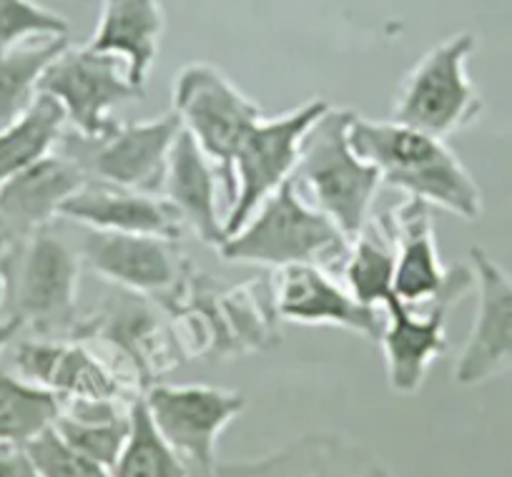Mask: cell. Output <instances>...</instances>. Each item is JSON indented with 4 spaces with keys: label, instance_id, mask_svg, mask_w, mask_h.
Here are the masks:
<instances>
[{
    "label": "cell",
    "instance_id": "cell-6",
    "mask_svg": "<svg viewBox=\"0 0 512 477\" xmlns=\"http://www.w3.org/2000/svg\"><path fill=\"white\" fill-rule=\"evenodd\" d=\"M475 48L477 38L472 33H457L430 48L402 78L392 101V121L437 139H447L475 124L485 108L467 73V61Z\"/></svg>",
    "mask_w": 512,
    "mask_h": 477
},
{
    "label": "cell",
    "instance_id": "cell-18",
    "mask_svg": "<svg viewBox=\"0 0 512 477\" xmlns=\"http://www.w3.org/2000/svg\"><path fill=\"white\" fill-rule=\"evenodd\" d=\"M61 219L76 221L96 231L161 236L171 242H179L184 234V221L166 196L144 194L101 181H86L63 204Z\"/></svg>",
    "mask_w": 512,
    "mask_h": 477
},
{
    "label": "cell",
    "instance_id": "cell-16",
    "mask_svg": "<svg viewBox=\"0 0 512 477\" xmlns=\"http://www.w3.org/2000/svg\"><path fill=\"white\" fill-rule=\"evenodd\" d=\"M81 257L98 277L128 292L161 294L179 282V249L161 236L88 229Z\"/></svg>",
    "mask_w": 512,
    "mask_h": 477
},
{
    "label": "cell",
    "instance_id": "cell-26",
    "mask_svg": "<svg viewBox=\"0 0 512 477\" xmlns=\"http://www.w3.org/2000/svg\"><path fill=\"white\" fill-rule=\"evenodd\" d=\"M61 407L56 392L0 370V445L26 447L56 425Z\"/></svg>",
    "mask_w": 512,
    "mask_h": 477
},
{
    "label": "cell",
    "instance_id": "cell-9",
    "mask_svg": "<svg viewBox=\"0 0 512 477\" xmlns=\"http://www.w3.org/2000/svg\"><path fill=\"white\" fill-rule=\"evenodd\" d=\"M38 91L61 103L66 121L86 139H103L121 124L113 108L146 96V88L128 78V66L113 53L91 46H68L46 68Z\"/></svg>",
    "mask_w": 512,
    "mask_h": 477
},
{
    "label": "cell",
    "instance_id": "cell-17",
    "mask_svg": "<svg viewBox=\"0 0 512 477\" xmlns=\"http://www.w3.org/2000/svg\"><path fill=\"white\" fill-rule=\"evenodd\" d=\"M88 181L76 159L51 151L0 186V231L11 239L28 236L61 219V209Z\"/></svg>",
    "mask_w": 512,
    "mask_h": 477
},
{
    "label": "cell",
    "instance_id": "cell-31",
    "mask_svg": "<svg viewBox=\"0 0 512 477\" xmlns=\"http://www.w3.org/2000/svg\"><path fill=\"white\" fill-rule=\"evenodd\" d=\"M21 329H26V327H23V322L18 317L0 319V354L6 352L8 347H11L13 339H16L18 334H21Z\"/></svg>",
    "mask_w": 512,
    "mask_h": 477
},
{
    "label": "cell",
    "instance_id": "cell-12",
    "mask_svg": "<svg viewBox=\"0 0 512 477\" xmlns=\"http://www.w3.org/2000/svg\"><path fill=\"white\" fill-rule=\"evenodd\" d=\"M470 267L477 312L455 365V382L462 387L512 370V277L480 247L470 249Z\"/></svg>",
    "mask_w": 512,
    "mask_h": 477
},
{
    "label": "cell",
    "instance_id": "cell-27",
    "mask_svg": "<svg viewBox=\"0 0 512 477\" xmlns=\"http://www.w3.org/2000/svg\"><path fill=\"white\" fill-rule=\"evenodd\" d=\"M191 467L169 442L164 440L146 410L144 397L131 405V432L111 467V477H189Z\"/></svg>",
    "mask_w": 512,
    "mask_h": 477
},
{
    "label": "cell",
    "instance_id": "cell-8",
    "mask_svg": "<svg viewBox=\"0 0 512 477\" xmlns=\"http://www.w3.org/2000/svg\"><path fill=\"white\" fill-rule=\"evenodd\" d=\"M181 118L174 108L144 121H121L103 139L66 134L58 144L63 154L78 161L88 181L123 186V189L161 194L171 149L181 134Z\"/></svg>",
    "mask_w": 512,
    "mask_h": 477
},
{
    "label": "cell",
    "instance_id": "cell-19",
    "mask_svg": "<svg viewBox=\"0 0 512 477\" xmlns=\"http://www.w3.org/2000/svg\"><path fill=\"white\" fill-rule=\"evenodd\" d=\"M430 209L432 206L425 201L405 199L379 216L395 244V294L415 307L430 302L447 279Z\"/></svg>",
    "mask_w": 512,
    "mask_h": 477
},
{
    "label": "cell",
    "instance_id": "cell-4",
    "mask_svg": "<svg viewBox=\"0 0 512 477\" xmlns=\"http://www.w3.org/2000/svg\"><path fill=\"white\" fill-rule=\"evenodd\" d=\"M78 277L76 252L51 226L11 239L6 254V307L23 327L43 337L76 329Z\"/></svg>",
    "mask_w": 512,
    "mask_h": 477
},
{
    "label": "cell",
    "instance_id": "cell-14",
    "mask_svg": "<svg viewBox=\"0 0 512 477\" xmlns=\"http://www.w3.org/2000/svg\"><path fill=\"white\" fill-rule=\"evenodd\" d=\"M277 312L294 324H317L357 332L369 342H379L384 319L377 307H367L347 287H339L327 269L294 264L279 269Z\"/></svg>",
    "mask_w": 512,
    "mask_h": 477
},
{
    "label": "cell",
    "instance_id": "cell-7",
    "mask_svg": "<svg viewBox=\"0 0 512 477\" xmlns=\"http://www.w3.org/2000/svg\"><path fill=\"white\" fill-rule=\"evenodd\" d=\"M475 289L470 264L447 269L440 292L427 304H407L397 294L384 302L382 344L387 382L397 395H415L422 390L427 372L447 352V314L460 299Z\"/></svg>",
    "mask_w": 512,
    "mask_h": 477
},
{
    "label": "cell",
    "instance_id": "cell-11",
    "mask_svg": "<svg viewBox=\"0 0 512 477\" xmlns=\"http://www.w3.org/2000/svg\"><path fill=\"white\" fill-rule=\"evenodd\" d=\"M141 397L164 440L204 470H214L221 432L246 410L241 392L211 385H151Z\"/></svg>",
    "mask_w": 512,
    "mask_h": 477
},
{
    "label": "cell",
    "instance_id": "cell-10",
    "mask_svg": "<svg viewBox=\"0 0 512 477\" xmlns=\"http://www.w3.org/2000/svg\"><path fill=\"white\" fill-rule=\"evenodd\" d=\"M329 106L332 103L324 98H312L274 118L264 116L246 134L234 156L236 199L226 211V236L241 229L274 191L292 179L304 136Z\"/></svg>",
    "mask_w": 512,
    "mask_h": 477
},
{
    "label": "cell",
    "instance_id": "cell-1",
    "mask_svg": "<svg viewBox=\"0 0 512 477\" xmlns=\"http://www.w3.org/2000/svg\"><path fill=\"white\" fill-rule=\"evenodd\" d=\"M349 139L390 189L402 191L407 199L440 206L465 221L480 219V186L445 139L397 124L392 118L374 121L357 113Z\"/></svg>",
    "mask_w": 512,
    "mask_h": 477
},
{
    "label": "cell",
    "instance_id": "cell-29",
    "mask_svg": "<svg viewBox=\"0 0 512 477\" xmlns=\"http://www.w3.org/2000/svg\"><path fill=\"white\" fill-rule=\"evenodd\" d=\"M26 452L31 455L41 477H111L106 467L93 462L83 452H78L56 425L48 427L46 432L31 440L26 445Z\"/></svg>",
    "mask_w": 512,
    "mask_h": 477
},
{
    "label": "cell",
    "instance_id": "cell-24",
    "mask_svg": "<svg viewBox=\"0 0 512 477\" xmlns=\"http://www.w3.org/2000/svg\"><path fill=\"white\" fill-rule=\"evenodd\" d=\"M395 272V244L382 219H369L349 244V254L342 264L344 287L367 307L382 309L395 294Z\"/></svg>",
    "mask_w": 512,
    "mask_h": 477
},
{
    "label": "cell",
    "instance_id": "cell-5",
    "mask_svg": "<svg viewBox=\"0 0 512 477\" xmlns=\"http://www.w3.org/2000/svg\"><path fill=\"white\" fill-rule=\"evenodd\" d=\"M184 131L194 136L209 156L224 186L226 211L234 206V156L241 141L264 118L262 106L241 93L226 73L211 63L196 61L174 76V106Z\"/></svg>",
    "mask_w": 512,
    "mask_h": 477
},
{
    "label": "cell",
    "instance_id": "cell-3",
    "mask_svg": "<svg viewBox=\"0 0 512 477\" xmlns=\"http://www.w3.org/2000/svg\"><path fill=\"white\" fill-rule=\"evenodd\" d=\"M349 244L347 234L329 216L314 209L289 179L241 229L226 236L219 254L226 262L274 269L294 264L332 269L334 264H344Z\"/></svg>",
    "mask_w": 512,
    "mask_h": 477
},
{
    "label": "cell",
    "instance_id": "cell-28",
    "mask_svg": "<svg viewBox=\"0 0 512 477\" xmlns=\"http://www.w3.org/2000/svg\"><path fill=\"white\" fill-rule=\"evenodd\" d=\"M68 36L61 13L38 6L36 0H0V56L38 38Z\"/></svg>",
    "mask_w": 512,
    "mask_h": 477
},
{
    "label": "cell",
    "instance_id": "cell-30",
    "mask_svg": "<svg viewBox=\"0 0 512 477\" xmlns=\"http://www.w3.org/2000/svg\"><path fill=\"white\" fill-rule=\"evenodd\" d=\"M0 477H41L26 447L0 445Z\"/></svg>",
    "mask_w": 512,
    "mask_h": 477
},
{
    "label": "cell",
    "instance_id": "cell-23",
    "mask_svg": "<svg viewBox=\"0 0 512 477\" xmlns=\"http://www.w3.org/2000/svg\"><path fill=\"white\" fill-rule=\"evenodd\" d=\"M66 124L61 103L48 93H38L18 121L0 129V186L56 151L66 136Z\"/></svg>",
    "mask_w": 512,
    "mask_h": 477
},
{
    "label": "cell",
    "instance_id": "cell-15",
    "mask_svg": "<svg viewBox=\"0 0 512 477\" xmlns=\"http://www.w3.org/2000/svg\"><path fill=\"white\" fill-rule=\"evenodd\" d=\"M216 477H390L359 442L314 432L256 460L216 462Z\"/></svg>",
    "mask_w": 512,
    "mask_h": 477
},
{
    "label": "cell",
    "instance_id": "cell-21",
    "mask_svg": "<svg viewBox=\"0 0 512 477\" xmlns=\"http://www.w3.org/2000/svg\"><path fill=\"white\" fill-rule=\"evenodd\" d=\"M164 28L159 0H103L98 28L86 46L123 58L128 78L146 88V78L159 58Z\"/></svg>",
    "mask_w": 512,
    "mask_h": 477
},
{
    "label": "cell",
    "instance_id": "cell-25",
    "mask_svg": "<svg viewBox=\"0 0 512 477\" xmlns=\"http://www.w3.org/2000/svg\"><path fill=\"white\" fill-rule=\"evenodd\" d=\"M71 46L68 36L38 38L0 56V129L11 126L38 98L46 68Z\"/></svg>",
    "mask_w": 512,
    "mask_h": 477
},
{
    "label": "cell",
    "instance_id": "cell-32",
    "mask_svg": "<svg viewBox=\"0 0 512 477\" xmlns=\"http://www.w3.org/2000/svg\"><path fill=\"white\" fill-rule=\"evenodd\" d=\"M8 244H11V236L6 231H0V312L6 307V254Z\"/></svg>",
    "mask_w": 512,
    "mask_h": 477
},
{
    "label": "cell",
    "instance_id": "cell-13",
    "mask_svg": "<svg viewBox=\"0 0 512 477\" xmlns=\"http://www.w3.org/2000/svg\"><path fill=\"white\" fill-rule=\"evenodd\" d=\"M16 375L56 392L61 400H136L131 382L81 344L63 339H26L13 347Z\"/></svg>",
    "mask_w": 512,
    "mask_h": 477
},
{
    "label": "cell",
    "instance_id": "cell-2",
    "mask_svg": "<svg viewBox=\"0 0 512 477\" xmlns=\"http://www.w3.org/2000/svg\"><path fill=\"white\" fill-rule=\"evenodd\" d=\"M354 111L329 106L307 131L292 184L352 242L372 219L382 176L349 139Z\"/></svg>",
    "mask_w": 512,
    "mask_h": 477
},
{
    "label": "cell",
    "instance_id": "cell-20",
    "mask_svg": "<svg viewBox=\"0 0 512 477\" xmlns=\"http://www.w3.org/2000/svg\"><path fill=\"white\" fill-rule=\"evenodd\" d=\"M219 184L209 156L199 149L189 131L181 129L171 149L161 196L179 211L184 226L214 249L226 242L224 216L219 214Z\"/></svg>",
    "mask_w": 512,
    "mask_h": 477
},
{
    "label": "cell",
    "instance_id": "cell-22",
    "mask_svg": "<svg viewBox=\"0 0 512 477\" xmlns=\"http://www.w3.org/2000/svg\"><path fill=\"white\" fill-rule=\"evenodd\" d=\"M131 405L134 400H63L56 430L111 472L131 432Z\"/></svg>",
    "mask_w": 512,
    "mask_h": 477
}]
</instances>
